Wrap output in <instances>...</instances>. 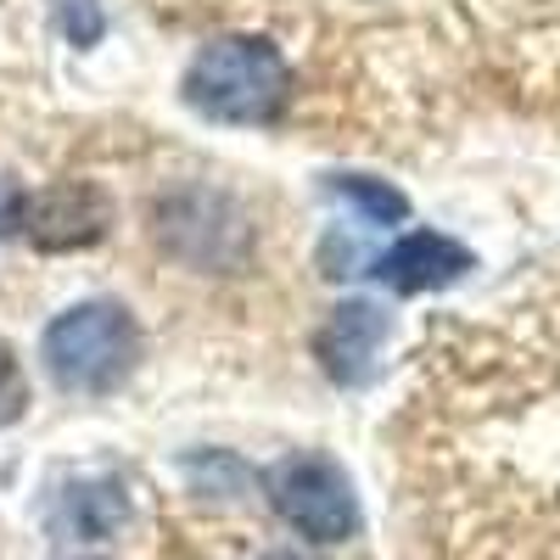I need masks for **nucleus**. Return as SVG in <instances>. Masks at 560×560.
Segmentation results:
<instances>
[{"label":"nucleus","mask_w":560,"mask_h":560,"mask_svg":"<svg viewBox=\"0 0 560 560\" xmlns=\"http://www.w3.org/2000/svg\"><path fill=\"white\" fill-rule=\"evenodd\" d=\"M23 219H28V191H23L18 179H7V174H0V242H7V236H18V230H23Z\"/></svg>","instance_id":"12"},{"label":"nucleus","mask_w":560,"mask_h":560,"mask_svg":"<svg viewBox=\"0 0 560 560\" xmlns=\"http://www.w3.org/2000/svg\"><path fill=\"white\" fill-rule=\"evenodd\" d=\"M23 415H28V376H23L18 353L0 342V427H12Z\"/></svg>","instance_id":"11"},{"label":"nucleus","mask_w":560,"mask_h":560,"mask_svg":"<svg viewBox=\"0 0 560 560\" xmlns=\"http://www.w3.org/2000/svg\"><path fill=\"white\" fill-rule=\"evenodd\" d=\"M292 102V68L280 45L258 34H224L191 57L185 68V107L213 118V124H275Z\"/></svg>","instance_id":"1"},{"label":"nucleus","mask_w":560,"mask_h":560,"mask_svg":"<svg viewBox=\"0 0 560 560\" xmlns=\"http://www.w3.org/2000/svg\"><path fill=\"white\" fill-rule=\"evenodd\" d=\"M264 560H308V555H298V549H269Z\"/></svg>","instance_id":"13"},{"label":"nucleus","mask_w":560,"mask_h":560,"mask_svg":"<svg viewBox=\"0 0 560 560\" xmlns=\"http://www.w3.org/2000/svg\"><path fill=\"white\" fill-rule=\"evenodd\" d=\"M331 197L353 202L359 219L370 224H404L409 219V197L387 179H370V174H331Z\"/></svg>","instance_id":"9"},{"label":"nucleus","mask_w":560,"mask_h":560,"mask_svg":"<svg viewBox=\"0 0 560 560\" xmlns=\"http://www.w3.org/2000/svg\"><path fill=\"white\" fill-rule=\"evenodd\" d=\"M264 493L275 504V516L287 522L298 538L308 544H348L359 533V493L353 477L331 454H280L269 471H264Z\"/></svg>","instance_id":"3"},{"label":"nucleus","mask_w":560,"mask_h":560,"mask_svg":"<svg viewBox=\"0 0 560 560\" xmlns=\"http://www.w3.org/2000/svg\"><path fill=\"white\" fill-rule=\"evenodd\" d=\"M28 242L39 253H79V247H96L107 230H113V197L102 191L96 179H57L45 191L28 197Z\"/></svg>","instance_id":"5"},{"label":"nucleus","mask_w":560,"mask_h":560,"mask_svg":"<svg viewBox=\"0 0 560 560\" xmlns=\"http://www.w3.org/2000/svg\"><path fill=\"white\" fill-rule=\"evenodd\" d=\"M62 522L73 538H113L129 522V493L113 477H84L62 493Z\"/></svg>","instance_id":"8"},{"label":"nucleus","mask_w":560,"mask_h":560,"mask_svg":"<svg viewBox=\"0 0 560 560\" xmlns=\"http://www.w3.org/2000/svg\"><path fill=\"white\" fill-rule=\"evenodd\" d=\"M393 337V319L382 303H337L331 314L319 319L314 331V359L319 370L331 376L337 387H364L370 376H376V359H382V342Z\"/></svg>","instance_id":"6"},{"label":"nucleus","mask_w":560,"mask_h":560,"mask_svg":"<svg viewBox=\"0 0 560 560\" xmlns=\"http://www.w3.org/2000/svg\"><path fill=\"white\" fill-rule=\"evenodd\" d=\"M39 359L62 393L102 398V393L124 387L129 370L140 364V325L113 298H84L45 325Z\"/></svg>","instance_id":"2"},{"label":"nucleus","mask_w":560,"mask_h":560,"mask_svg":"<svg viewBox=\"0 0 560 560\" xmlns=\"http://www.w3.org/2000/svg\"><path fill=\"white\" fill-rule=\"evenodd\" d=\"M57 28L68 34V45H96L107 28L102 0H57Z\"/></svg>","instance_id":"10"},{"label":"nucleus","mask_w":560,"mask_h":560,"mask_svg":"<svg viewBox=\"0 0 560 560\" xmlns=\"http://www.w3.org/2000/svg\"><path fill=\"white\" fill-rule=\"evenodd\" d=\"M471 269H477L471 247H459L454 236H443V230H409V236H398L376 264H370V275H376L382 287L404 292V298L443 292V287H454V280L471 275Z\"/></svg>","instance_id":"7"},{"label":"nucleus","mask_w":560,"mask_h":560,"mask_svg":"<svg viewBox=\"0 0 560 560\" xmlns=\"http://www.w3.org/2000/svg\"><path fill=\"white\" fill-rule=\"evenodd\" d=\"M152 236L202 269H236L253 253V224L247 213L230 202L224 191H208V185H185V191L163 197L152 208Z\"/></svg>","instance_id":"4"}]
</instances>
